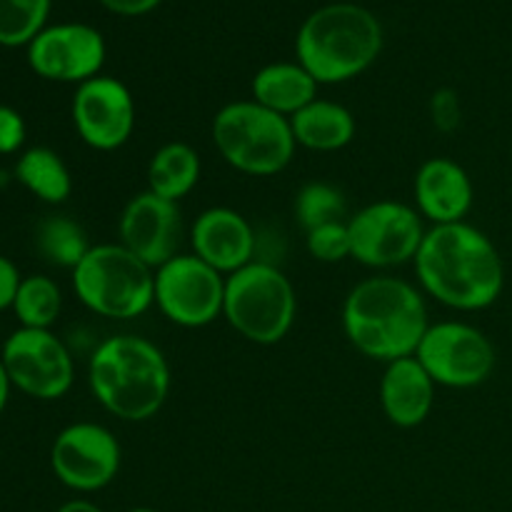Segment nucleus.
Instances as JSON below:
<instances>
[{
  "mask_svg": "<svg viewBox=\"0 0 512 512\" xmlns=\"http://www.w3.org/2000/svg\"><path fill=\"white\" fill-rule=\"evenodd\" d=\"M420 290L460 313H478L498 303L505 263L493 240L470 223L433 225L413 260Z\"/></svg>",
  "mask_w": 512,
  "mask_h": 512,
  "instance_id": "f257e3e1",
  "label": "nucleus"
},
{
  "mask_svg": "<svg viewBox=\"0 0 512 512\" xmlns=\"http://www.w3.org/2000/svg\"><path fill=\"white\" fill-rule=\"evenodd\" d=\"M428 328L423 290L395 275L360 280L343 303L348 343L365 358L385 365L415 355Z\"/></svg>",
  "mask_w": 512,
  "mask_h": 512,
  "instance_id": "f03ea898",
  "label": "nucleus"
},
{
  "mask_svg": "<svg viewBox=\"0 0 512 512\" xmlns=\"http://www.w3.org/2000/svg\"><path fill=\"white\" fill-rule=\"evenodd\" d=\"M93 398L125 423H145L170 395V365L148 338L120 333L105 338L88 360Z\"/></svg>",
  "mask_w": 512,
  "mask_h": 512,
  "instance_id": "7ed1b4c3",
  "label": "nucleus"
},
{
  "mask_svg": "<svg viewBox=\"0 0 512 512\" xmlns=\"http://www.w3.org/2000/svg\"><path fill=\"white\" fill-rule=\"evenodd\" d=\"M385 45L378 15L358 3H328L313 10L295 35L298 63L320 85L348 83L380 58Z\"/></svg>",
  "mask_w": 512,
  "mask_h": 512,
  "instance_id": "20e7f679",
  "label": "nucleus"
},
{
  "mask_svg": "<svg viewBox=\"0 0 512 512\" xmlns=\"http://www.w3.org/2000/svg\"><path fill=\"white\" fill-rule=\"evenodd\" d=\"M220 158L243 175L270 178L293 163L295 135L290 118L250 100H233L215 113L210 125Z\"/></svg>",
  "mask_w": 512,
  "mask_h": 512,
  "instance_id": "39448f33",
  "label": "nucleus"
},
{
  "mask_svg": "<svg viewBox=\"0 0 512 512\" xmlns=\"http://www.w3.org/2000/svg\"><path fill=\"white\" fill-rule=\"evenodd\" d=\"M73 290L90 313L133 320L155 305V268L120 243H100L73 270Z\"/></svg>",
  "mask_w": 512,
  "mask_h": 512,
  "instance_id": "423d86ee",
  "label": "nucleus"
},
{
  "mask_svg": "<svg viewBox=\"0 0 512 512\" xmlns=\"http://www.w3.org/2000/svg\"><path fill=\"white\" fill-rule=\"evenodd\" d=\"M223 318L255 345H278L298 318V295L278 265L253 260L225 278Z\"/></svg>",
  "mask_w": 512,
  "mask_h": 512,
  "instance_id": "0eeeda50",
  "label": "nucleus"
},
{
  "mask_svg": "<svg viewBox=\"0 0 512 512\" xmlns=\"http://www.w3.org/2000/svg\"><path fill=\"white\" fill-rule=\"evenodd\" d=\"M415 358L438 388L450 390H470L488 383L498 365L493 340L463 320L430 323Z\"/></svg>",
  "mask_w": 512,
  "mask_h": 512,
  "instance_id": "6e6552de",
  "label": "nucleus"
},
{
  "mask_svg": "<svg viewBox=\"0 0 512 512\" xmlns=\"http://www.w3.org/2000/svg\"><path fill=\"white\" fill-rule=\"evenodd\" d=\"M353 260L373 270L413 263L423 245L425 220L413 205L400 200H375L348 218Z\"/></svg>",
  "mask_w": 512,
  "mask_h": 512,
  "instance_id": "1a4fd4ad",
  "label": "nucleus"
},
{
  "mask_svg": "<svg viewBox=\"0 0 512 512\" xmlns=\"http://www.w3.org/2000/svg\"><path fill=\"white\" fill-rule=\"evenodd\" d=\"M155 305L178 328H205L223 318L225 275L195 253H178L155 270Z\"/></svg>",
  "mask_w": 512,
  "mask_h": 512,
  "instance_id": "9d476101",
  "label": "nucleus"
},
{
  "mask_svg": "<svg viewBox=\"0 0 512 512\" xmlns=\"http://www.w3.org/2000/svg\"><path fill=\"white\" fill-rule=\"evenodd\" d=\"M0 360L13 388L35 400H60L75 383V360L53 330L18 328L3 343Z\"/></svg>",
  "mask_w": 512,
  "mask_h": 512,
  "instance_id": "9b49d317",
  "label": "nucleus"
},
{
  "mask_svg": "<svg viewBox=\"0 0 512 512\" xmlns=\"http://www.w3.org/2000/svg\"><path fill=\"white\" fill-rule=\"evenodd\" d=\"M123 450L113 430L90 420L70 423L50 445V470L60 485L80 495L108 488L120 473Z\"/></svg>",
  "mask_w": 512,
  "mask_h": 512,
  "instance_id": "f8f14e48",
  "label": "nucleus"
},
{
  "mask_svg": "<svg viewBox=\"0 0 512 512\" xmlns=\"http://www.w3.org/2000/svg\"><path fill=\"white\" fill-rule=\"evenodd\" d=\"M70 115L78 138L98 153L123 148L138 123V108L128 85L103 73L75 88Z\"/></svg>",
  "mask_w": 512,
  "mask_h": 512,
  "instance_id": "ddd939ff",
  "label": "nucleus"
},
{
  "mask_svg": "<svg viewBox=\"0 0 512 512\" xmlns=\"http://www.w3.org/2000/svg\"><path fill=\"white\" fill-rule=\"evenodd\" d=\"M25 50L30 70L38 78L50 83H73L75 88L100 75L108 58L103 33L88 23L48 25Z\"/></svg>",
  "mask_w": 512,
  "mask_h": 512,
  "instance_id": "4468645a",
  "label": "nucleus"
},
{
  "mask_svg": "<svg viewBox=\"0 0 512 512\" xmlns=\"http://www.w3.org/2000/svg\"><path fill=\"white\" fill-rule=\"evenodd\" d=\"M120 245L158 270L178 255L183 238V215L178 203L143 190L125 203L118 223Z\"/></svg>",
  "mask_w": 512,
  "mask_h": 512,
  "instance_id": "2eb2a0df",
  "label": "nucleus"
},
{
  "mask_svg": "<svg viewBox=\"0 0 512 512\" xmlns=\"http://www.w3.org/2000/svg\"><path fill=\"white\" fill-rule=\"evenodd\" d=\"M190 245L200 260H205L225 278L258 260L255 258L258 238H255L253 225L243 213L225 208V205L203 210L195 218L193 228H190Z\"/></svg>",
  "mask_w": 512,
  "mask_h": 512,
  "instance_id": "dca6fc26",
  "label": "nucleus"
},
{
  "mask_svg": "<svg viewBox=\"0 0 512 512\" xmlns=\"http://www.w3.org/2000/svg\"><path fill=\"white\" fill-rule=\"evenodd\" d=\"M415 210L433 225L463 223L475 203V188L468 170L453 158H430L413 180Z\"/></svg>",
  "mask_w": 512,
  "mask_h": 512,
  "instance_id": "f3484780",
  "label": "nucleus"
},
{
  "mask_svg": "<svg viewBox=\"0 0 512 512\" xmlns=\"http://www.w3.org/2000/svg\"><path fill=\"white\" fill-rule=\"evenodd\" d=\"M438 385L415 355L385 365L380 378V408L395 428H418L430 418Z\"/></svg>",
  "mask_w": 512,
  "mask_h": 512,
  "instance_id": "a211bd4d",
  "label": "nucleus"
},
{
  "mask_svg": "<svg viewBox=\"0 0 512 512\" xmlns=\"http://www.w3.org/2000/svg\"><path fill=\"white\" fill-rule=\"evenodd\" d=\"M320 83L298 63V60H280L268 63L253 75L250 93L255 103L273 113L293 118L295 113L318 98Z\"/></svg>",
  "mask_w": 512,
  "mask_h": 512,
  "instance_id": "6ab92c4d",
  "label": "nucleus"
},
{
  "mask_svg": "<svg viewBox=\"0 0 512 512\" xmlns=\"http://www.w3.org/2000/svg\"><path fill=\"white\" fill-rule=\"evenodd\" d=\"M290 128L300 148L315 150V153H335L353 143L358 123L345 105L315 98L290 118Z\"/></svg>",
  "mask_w": 512,
  "mask_h": 512,
  "instance_id": "aec40b11",
  "label": "nucleus"
},
{
  "mask_svg": "<svg viewBox=\"0 0 512 512\" xmlns=\"http://www.w3.org/2000/svg\"><path fill=\"white\" fill-rule=\"evenodd\" d=\"M203 163L193 145L183 140L160 145L148 163V190L165 200L180 203L198 185Z\"/></svg>",
  "mask_w": 512,
  "mask_h": 512,
  "instance_id": "412c9836",
  "label": "nucleus"
},
{
  "mask_svg": "<svg viewBox=\"0 0 512 512\" xmlns=\"http://www.w3.org/2000/svg\"><path fill=\"white\" fill-rule=\"evenodd\" d=\"M13 178L40 203L60 205L73 193V175L68 165L53 148L45 145H35L18 155Z\"/></svg>",
  "mask_w": 512,
  "mask_h": 512,
  "instance_id": "4be33fe9",
  "label": "nucleus"
},
{
  "mask_svg": "<svg viewBox=\"0 0 512 512\" xmlns=\"http://www.w3.org/2000/svg\"><path fill=\"white\" fill-rule=\"evenodd\" d=\"M35 245H38L40 255L50 265L70 270V273L78 268L80 260L93 248L83 225L78 220L68 218V215H50V218H45L38 225V233H35Z\"/></svg>",
  "mask_w": 512,
  "mask_h": 512,
  "instance_id": "5701e85b",
  "label": "nucleus"
},
{
  "mask_svg": "<svg viewBox=\"0 0 512 512\" xmlns=\"http://www.w3.org/2000/svg\"><path fill=\"white\" fill-rule=\"evenodd\" d=\"M60 310H63V290L53 278L35 273L20 280L13 303V313L20 328L50 330L58 323Z\"/></svg>",
  "mask_w": 512,
  "mask_h": 512,
  "instance_id": "b1692460",
  "label": "nucleus"
},
{
  "mask_svg": "<svg viewBox=\"0 0 512 512\" xmlns=\"http://www.w3.org/2000/svg\"><path fill=\"white\" fill-rule=\"evenodd\" d=\"M53 0H0V45L28 48L48 28Z\"/></svg>",
  "mask_w": 512,
  "mask_h": 512,
  "instance_id": "393cba45",
  "label": "nucleus"
},
{
  "mask_svg": "<svg viewBox=\"0 0 512 512\" xmlns=\"http://www.w3.org/2000/svg\"><path fill=\"white\" fill-rule=\"evenodd\" d=\"M293 210L295 220H298L305 233L318 228V225L348 220V203H345L343 190L330 183H323V180L305 183L298 190V195H295Z\"/></svg>",
  "mask_w": 512,
  "mask_h": 512,
  "instance_id": "a878e982",
  "label": "nucleus"
},
{
  "mask_svg": "<svg viewBox=\"0 0 512 512\" xmlns=\"http://www.w3.org/2000/svg\"><path fill=\"white\" fill-rule=\"evenodd\" d=\"M305 248L310 258L318 263H343L353 258V243H350L348 220H335V223L318 225V228L305 233Z\"/></svg>",
  "mask_w": 512,
  "mask_h": 512,
  "instance_id": "bb28decb",
  "label": "nucleus"
},
{
  "mask_svg": "<svg viewBox=\"0 0 512 512\" xmlns=\"http://www.w3.org/2000/svg\"><path fill=\"white\" fill-rule=\"evenodd\" d=\"M28 125L25 118L10 105H0V155L23 153Z\"/></svg>",
  "mask_w": 512,
  "mask_h": 512,
  "instance_id": "cd10ccee",
  "label": "nucleus"
},
{
  "mask_svg": "<svg viewBox=\"0 0 512 512\" xmlns=\"http://www.w3.org/2000/svg\"><path fill=\"white\" fill-rule=\"evenodd\" d=\"M430 110H433V123L438 125L440 130L458 128L460 105L453 90H440V93H435L433 103H430Z\"/></svg>",
  "mask_w": 512,
  "mask_h": 512,
  "instance_id": "c85d7f7f",
  "label": "nucleus"
},
{
  "mask_svg": "<svg viewBox=\"0 0 512 512\" xmlns=\"http://www.w3.org/2000/svg\"><path fill=\"white\" fill-rule=\"evenodd\" d=\"M20 280H23V275H20L18 265L10 258H5V255H0V313L3 310H13Z\"/></svg>",
  "mask_w": 512,
  "mask_h": 512,
  "instance_id": "c756f323",
  "label": "nucleus"
},
{
  "mask_svg": "<svg viewBox=\"0 0 512 512\" xmlns=\"http://www.w3.org/2000/svg\"><path fill=\"white\" fill-rule=\"evenodd\" d=\"M98 3L110 13L123 15V18H140V15L153 13L163 0H98Z\"/></svg>",
  "mask_w": 512,
  "mask_h": 512,
  "instance_id": "7c9ffc66",
  "label": "nucleus"
},
{
  "mask_svg": "<svg viewBox=\"0 0 512 512\" xmlns=\"http://www.w3.org/2000/svg\"><path fill=\"white\" fill-rule=\"evenodd\" d=\"M55 512H105L103 508H98V505L93 503V500H85V498H75V500H68V503L60 505Z\"/></svg>",
  "mask_w": 512,
  "mask_h": 512,
  "instance_id": "2f4dec72",
  "label": "nucleus"
},
{
  "mask_svg": "<svg viewBox=\"0 0 512 512\" xmlns=\"http://www.w3.org/2000/svg\"><path fill=\"white\" fill-rule=\"evenodd\" d=\"M10 390H13V383H10L8 373H5V368H3V360H0V415H3L5 408H8Z\"/></svg>",
  "mask_w": 512,
  "mask_h": 512,
  "instance_id": "473e14b6",
  "label": "nucleus"
},
{
  "mask_svg": "<svg viewBox=\"0 0 512 512\" xmlns=\"http://www.w3.org/2000/svg\"><path fill=\"white\" fill-rule=\"evenodd\" d=\"M128 512H158L155 508H133V510H128Z\"/></svg>",
  "mask_w": 512,
  "mask_h": 512,
  "instance_id": "72a5a7b5",
  "label": "nucleus"
}]
</instances>
